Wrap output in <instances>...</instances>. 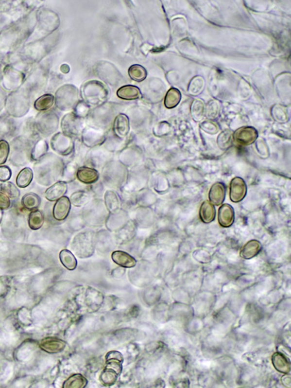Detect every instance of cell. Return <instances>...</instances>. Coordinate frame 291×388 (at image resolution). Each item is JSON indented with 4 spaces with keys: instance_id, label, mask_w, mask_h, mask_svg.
<instances>
[{
    "instance_id": "cell-1",
    "label": "cell",
    "mask_w": 291,
    "mask_h": 388,
    "mask_svg": "<svg viewBox=\"0 0 291 388\" xmlns=\"http://www.w3.org/2000/svg\"><path fill=\"white\" fill-rule=\"evenodd\" d=\"M70 247L79 258H89L96 249V232L90 229L80 232L73 237Z\"/></svg>"
},
{
    "instance_id": "cell-2",
    "label": "cell",
    "mask_w": 291,
    "mask_h": 388,
    "mask_svg": "<svg viewBox=\"0 0 291 388\" xmlns=\"http://www.w3.org/2000/svg\"><path fill=\"white\" fill-rule=\"evenodd\" d=\"M105 204L102 200H93L84 208L82 215L86 226L100 228L105 225L109 215Z\"/></svg>"
},
{
    "instance_id": "cell-3",
    "label": "cell",
    "mask_w": 291,
    "mask_h": 388,
    "mask_svg": "<svg viewBox=\"0 0 291 388\" xmlns=\"http://www.w3.org/2000/svg\"><path fill=\"white\" fill-rule=\"evenodd\" d=\"M32 140L24 136H19L13 140L11 142L10 161L17 166H25L31 161L32 149Z\"/></svg>"
},
{
    "instance_id": "cell-4",
    "label": "cell",
    "mask_w": 291,
    "mask_h": 388,
    "mask_svg": "<svg viewBox=\"0 0 291 388\" xmlns=\"http://www.w3.org/2000/svg\"><path fill=\"white\" fill-rule=\"evenodd\" d=\"M78 90L72 85H65L56 92L55 103L62 110H68L76 106L78 101Z\"/></svg>"
},
{
    "instance_id": "cell-5",
    "label": "cell",
    "mask_w": 291,
    "mask_h": 388,
    "mask_svg": "<svg viewBox=\"0 0 291 388\" xmlns=\"http://www.w3.org/2000/svg\"><path fill=\"white\" fill-rule=\"evenodd\" d=\"M83 91L86 102L92 105L102 104L108 96V91L104 85L98 81L87 82L84 85Z\"/></svg>"
},
{
    "instance_id": "cell-6",
    "label": "cell",
    "mask_w": 291,
    "mask_h": 388,
    "mask_svg": "<svg viewBox=\"0 0 291 388\" xmlns=\"http://www.w3.org/2000/svg\"><path fill=\"white\" fill-rule=\"evenodd\" d=\"M59 118L52 111L39 113L35 119V126L37 131L44 136H49L58 129Z\"/></svg>"
},
{
    "instance_id": "cell-7",
    "label": "cell",
    "mask_w": 291,
    "mask_h": 388,
    "mask_svg": "<svg viewBox=\"0 0 291 388\" xmlns=\"http://www.w3.org/2000/svg\"><path fill=\"white\" fill-rule=\"evenodd\" d=\"M6 106L9 114L19 118L28 111L29 103L25 96L14 93L9 96Z\"/></svg>"
},
{
    "instance_id": "cell-8",
    "label": "cell",
    "mask_w": 291,
    "mask_h": 388,
    "mask_svg": "<svg viewBox=\"0 0 291 388\" xmlns=\"http://www.w3.org/2000/svg\"><path fill=\"white\" fill-rule=\"evenodd\" d=\"M135 221L129 219L121 229L114 232L113 239L116 245L123 246L136 238L138 230Z\"/></svg>"
},
{
    "instance_id": "cell-9",
    "label": "cell",
    "mask_w": 291,
    "mask_h": 388,
    "mask_svg": "<svg viewBox=\"0 0 291 388\" xmlns=\"http://www.w3.org/2000/svg\"><path fill=\"white\" fill-rule=\"evenodd\" d=\"M63 133L69 137L78 136L83 129L81 118L73 113L66 115L61 122Z\"/></svg>"
},
{
    "instance_id": "cell-10",
    "label": "cell",
    "mask_w": 291,
    "mask_h": 388,
    "mask_svg": "<svg viewBox=\"0 0 291 388\" xmlns=\"http://www.w3.org/2000/svg\"><path fill=\"white\" fill-rule=\"evenodd\" d=\"M50 143L53 151L62 156L68 155L73 149L71 137L62 133H58L53 136Z\"/></svg>"
},
{
    "instance_id": "cell-11",
    "label": "cell",
    "mask_w": 291,
    "mask_h": 388,
    "mask_svg": "<svg viewBox=\"0 0 291 388\" xmlns=\"http://www.w3.org/2000/svg\"><path fill=\"white\" fill-rule=\"evenodd\" d=\"M258 137L257 130L251 126H243L233 134L234 141L243 146H248L255 142Z\"/></svg>"
},
{
    "instance_id": "cell-12",
    "label": "cell",
    "mask_w": 291,
    "mask_h": 388,
    "mask_svg": "<svg viewBox=\"0 0 291 388\" xmlns=\"http://www.w3.org/2000/svg\"><path fill=\"white\" fill-rule=\"evenodd\" d=\"M129 220L128 212L121 209L118 212L109 213L105 225L109 232H115L124 226Z\"/></svg>"
},
{
    "instance_id": "cell-13",
    "label": "cell",
    "mask_w": 291,
    "mask_h": 388,
    "mask_svg": "<svg viewBox=\"0 0 291 388\" xmlns=\"http://www.w3.org/2000/svg\"><path fill=\"white\" fill-rule=\"evenodd\" d=\"M247 194L246 184L240 177H235L230 184V199L234 203L241 202Z\"/></svg>"
},
{
    "instance_id": "cell-14",
    "label": "cell",
    "mask_w": 291,
    "mask_h": 388,
    "mask_svg": "<svg viewBox=\"0 0 291 388\" xmlns=\"http://www.w3.org/2000/svg\"><path fill=\"white\" fill-rule=\"evenodd\" d=\"M108 230H100L96 232V249L102 253H108L116 245L113 237Z\"/></svg>"
},
{
    "instance_id": "cell-15",
    "label": "cell",
    "mask_w": 291,
    "mask_h": 388,
    "mask_svg": "<svg viewBox=\"0 0 291 388\" xmlns=\"http://www.w3.org/2000/svg\"><path fill=\"white\" fill-rule=\"evenodd\" d=\"M71 209V203L68 196H63L56 200L53 208V216L56 220L63 221L68 218Z\"/></svg>"
},
{
    "instance_id": "cell-16",
    "label": "cell",
    "mask_w": 291,
    "mask_h": 388,
    "mask_svg": "<svg viewBox=\"0 0 291 388\" xmlns=\"http://www.w3.org/2000/svg\"><path fill=\"white\" fill-rule=\"evenodd\" d=\"M138 228L149 229L154 223V215L150 207H140L134 219Z\"/></svg>"
},
{
    "instance_id": "cell-17",
    "label": "cell",
    "mask_w": 291,
    "mask_h": 388,
    "mask_svg": "<svg viewBox=\"0 0 291 388\" xmlns=\"http://www.w3.org/2000/svg\"><path fill=\"white\" fill-rule=\"evenodd\" d=\"M39 347L49 353H61L65 349L66 343L64 341L54 337H46L40 342Z\"/></svg>"
},
{
    "instance_id": "cell-18",
    "label": "cell",
    "mask_w": 291,
    "mask_h": 388,
    "mask_svg": "<svg viewBox=\"0 0 291 388\" xmlns=\"http://www.w3.org/2000/svg\"><path fill=\"white\" fill-rule=\"evenodd\" d=\"M113 262L124 268H133L137 265V260L130 253L123 250H115L112 253Z\"/></svg>"
},
{
    "instance_id": "cell-19",
    "label": "cell",
    "mask_w": 291,
    "mask_h": 388,
    "mask_svg": "<svg viewBox=\"0 0 291 388\" xmlns=\"http://www.w3.org/2000/svg\"><path fill=\"white\" fill-rule=\"evenodd\" d=\"M76 176L80 182L86 185H92L98 181L100 175L95 169L83 166L78 169Z\"/></svg>"
},
{
    "instance_id": "cell-20",
    "label": "cell",
    "mask_w": 291,
    "mask_h": 388,
    "mask_svg": "<svg viewBox=\"0 0 291 388\" xmlns=\"http://www.w3.org/2000/svg\"><path fill=\"white\" fill-rule=\"evenodd\" d=\"M68 189V184L66 182H57L46 190L45 193V198L50 202L56 201L64 196Z\"/></svg>"
},
{
    "instance_id": "cell-21",
    "label": "cell",
    "mask_w": 291,
    "mask_h": 388,
    "mask_svg": "<svg viewBox=\"0 0 291 388\" xmlns=\"http://www.w3.org/2000/svg\"><path fill=\"white\" fill-rule=\"evenodd\" d=\"M218 221L220 225L224 228L232 226L235 221V211L229 204H224L219 210Z\"/></svg>"
},
{
    "instance_id": "cell-22",
    "label": "cell",
    "mask_w": 291,
    "mask_h": 388,
    "mask_svg": "<svg viewBox=\"0 0 291 388\" xmlns=\"http://www.w3.org/2000/svg\"><path fill=\"white\" fill-rule=\"evenodd\" d=\"M226 187L222 182L214 183L209 193V199L213 205L220 206L225 198Z\"/></svg>"
},
{
    "instance_id": "cell-23",
    "label": "cell",
    "mask_w": 291,
    "mask_h": 388,
    "mask_svg": "<svg viewBox=\"0 0 291 388\" xmlns=\"http://www.w3.org/2000/svg\"><path fill=\"white\" fill-rule=\"evenodd\" d=\"M113 130L119 138H125L128 135L130 130V123L128 116L123 114L117 116L114 122Z\"/></svg>"
},
{
    "instance_id": "cell-24",
    "label": "cell",
    "mask_w": 291,
    "mask_h": 388,
    "mask_svg": "<svg viewBox=\"0 0 291 388\" xmlns=\"http://www.w3.org/2000/svg\"><path fill=\"white\" fill-rule=\"evenodd\" d=\"M104 204L109 213H115L121 209V198L118 193L112 190L106 191Z\"/></svg>"
},
{
    "instance_id": "cell-25",
    "label": "cell",
    "mask_w": 291,
    "mask_h": 388,
    "mask_svg": "<svg viewBox=\"0 0 291 388\" xmlns=\"http://www.w3.org/2000/svg\"><path fill=\"white\" fill-rule=\"evenodd\" d=\"M261 249H262V245L259 241L250 240L242 247L240 252V256L244 259L249 260L258 255Z\"/></svg>"
},
{
    "instance_id": "cell-26",
    "label": "cell",
    "mask_w": 291,
    "mask_h": 388,
    "mask_svg": "<svg viewBox=\"0 0 291 388\" xmlns=\"http://www.w3.org/2000/svg\"><path fill=\"white\" fill-rule=\"evenodd\" d=\"M200 218L204 223H210L215 219L216 210L215 206L209 201L204 202L200 207Z\"/></svg>"
},
{
    "instance_id": "cell-27",
    "label": "cell",
    "mask_w": 291,
    "mask_h": 388,
    "mask_svg": "<svg viewBox=\"0 0 291 388\" xmlns=\"http://www.w3.org/2000/svg\"><path fill=\"white\" fill-rule=\"evenodd\" d=\"M49 149L48 142L43 139L36 140L35 142L32 146L31 152V159L33 161L37 162L44 157Z\"/></svg>"
},
{
    "instance_id": "cell-28",
    "label": "cell",
    "mask_w": 291,
    "mask_h": 388,
    "mask_svg": "<svg viewBox=\"0 0 291 388\" xmlns=\"http://www.w3.org/2000/svg\"><path fill=\"white\" fill-rule=\"evenodd\" d=\"M137 203L140 207H150L155 202V196L151 190L144 188L136 194Z\"/></svg>"
},
{
    "instance_id": "cell-29",
    "label": "cell",
    "mask_w": 291,
    "mask_h": 388,
    "mask_svg": "<svg viewBox=\"0 0 291 388\" xmlns=\"http://www.w3.org/2000/svg\"><path fill=\"white\" fill-rule=\"evenodd\" d=\"M119 98L126 100L138 99L140 96V90L136 86L127 85L122 87L117 92Z\"/></svg>"
},
{
    "instance_id": "cell-30",
    "label": "cell",
    "mask_w": 291,
    "mask_h": 388,
    "mask_svg": "<svg viewBox=\"0 0 291 388\" xmlns=\"http://www.w3.org/2000/svg\"><path fill=\"white\" fill-rule=\"evenodd\" d=\"M59 259L62 265L69 270H73L76 268L78 262L76 257L71 251L68 249H63L59 253Z\"/></svg>"
},
{
    "instance_id": "cell-31",
    "label": "cell",
    "mask_w": 291,
    "mask_h": 388,
    "mask_svg": "<svg viewBox=\"0 0 291 388\" xmlns=\"http://www.w3.org/2000/svg\"><path fill=\"white\" fill-rule=\"evenodd\" d=\"M41 203L40 197L34 193H28L22 197L21 204L26 210L33 211L38 209Z\"/></svg>"
},
{
    "instance_id": "cell-32",
    "label": "cell",
    "mask_w": 291,
    "mask_h": 388,
    "mask_svg": "<svg viewBox=\"0 0 291 388\" xmlns=\"http://www.w3.org/2000/svg\"><path fill=\"white\" fill-rule=\"evenodd\" d=\"M54 102V97L52 95L48 93V94L43 95L39 97L38 99L35 100L34 105V108L38 111H46V110L51 108Z\"/></svg>"
},
{
    "instance_id": "cell-33",
    "label": "cell",
    "mask_w": 291,
    "mask_h": 388,
    "mask_svg": "<svg viewBox=\"0 0 291 388\" xmlns=\"http://www.w3.org/2000/svg\"><path fill=\"white\" fill-rule=\"evenodd\" d=\"M33 179V172L30 168L23 169L17 176L16 183L19 188H26L29 186Z\"/></svg>"
},
{
    "instance_id": "cell-34",
    "label": "cell",
    "mask_w": 291,
    "mask_h": 388,
    "mask_svg": "<svg viewBox=\"0 0 291 388\" xmlns=\"http://www.w3.org/2000/svg\"><path fill=\"white\" fill-rule=\"evenodd\" d=\"M91 197L88 193L85 191H78L73 193L70 197V202L73 206L76 207L86 206L90 202Z\"/></svg>"
},
{
    "instance_id": "cell-35",
    "label": "cell",
    "mask_w": 291,
    "mask_h": 388,
    "mask_svg": "<svg viewBox=\"0 0 291 388\" xmlns=\"http://www.w3.org/2000/svg\"><path fill=\"white\" fill-rule=\"evenodd\" d=\"M45 217L41 211H33L29 214L28 219L29 226L33 230H38L41 228L44 223Z\"/></svg>"
},
{
    "instance_id": "cell-36",
    "label": "cell",
    "mask_w": 291,
    "mask_h": 388,
    "mask_svg": "<svg viewBox=\"0 0 291 388\" xmlns=\"http://www.w3.org/2000/svg\"><path fill=\"white\" fill-rule=\"evenodd\" d=\"M180 100H181V93L179 90L171 88L166 95L165 105L167 108H175L179 105Z\"/></svg>"
},
{
    "instance_id": "cell-37",
    "label": "cell",
    "mask_w": 291,
    "mask_h": 388,
    "mask_svg": "<svg viewBox=\"0 0 291 388\" xmlns=\"http://www.w3.org/2000/svg\"><path fill=\"white\" fill-rule=\"evenodd\" d=\"M129 75L130 78L135 81L140 82L146 78L148 72L143 66L135 65L132 66L129 68Z\"/></svg>"
},
{
    "instance_id": "cell-38",
    "label": "cell",
    "mask_w": 291,
    "mask_h": 388,
    "mask_svg": "<svg viewBox=\"0 0 291 388\" xmlns=\"http://www.w3.org/2000/svg\"><path fill=\"white\" fill-rule=\"evenodd\" d=\"M87 383H88V381L85 377H83L82 374H76L70 377L65 381L63 384V388H83L86 386Z\"/></svg>"
},
{
    "instance_id": "cell-39",
    "label": "cell",
    "mask_w": 291,
    "mask_h": 388,
    "mask_svg": "<svg viewBox=\"0 0 291 388\" xmlns=\"http://www.w3.org/2000/svg\"><path fill=\"white\" fill-rule=\"evenodd\" d=\"M118 374L119 373L116 370H113L112 368L107 367L100 376V379H101L102 383L105 386H111L115 383L118 379Z\"/></svg>"
},
{
    "instance_id": "cell-40",
    "label": "cell",
    "mask_w": 291,
    "mask_h": 388,
    "mask_svg": "<svg viewBox=\"0 0 291 388\" xmlns=\"http://www.w3.org/2000/svg\"><path fill=\"white\" fill-rule=\"evenodd\" d=\"M0 192L4 193L9 198L16 199L20 196V192L17 187L11 182H4L0 185Z\"/></svg>"
},
{
    "instance_id": "cell-41",
    "label": "cell",
    "mask_w": 291,
    "mask_h": 388,
    "mask_svg": "<svg viewBox=\"0 0 291 388\" xmlns=\"http://www.w3.org/2000/svg\"><path fill=\"white\" fill-rule=\"evenodd\" d=\"M233 140V133L229 130H225L218 136L217 144L221 149L226 150L232 145Z\"/></svg>"
},
{
    "instance_id": "cell-42",
    "label": "cell",
    "mask_w": 291,
    "mask_h": 388,
    "mask_svg": "<svg viewBox=\"0 0 291 388\" xmlns=\"http://www.w3.org/2000/svg\"><path fill=\"white\" fill-rule=\"evenodd\" d=\"M256 149L258 155L262 159H267L269 157V149L265 140L259 139L256 141Z\"/></svg>"
},
{
    "instance_id": "cell-43",
    "label": "cell",
    "mask_w": 291,
    "mask_h": 388,
    "mask_svg": "<svg viewBox=\"0 0 291 388\" xmlns=\"http://www.w3.org/2000/svg\"><path fill=\"white\" fill-rule=\"evenodd\" d=\"M191 112L193 118L196 121L202 120L204 114V105L200 100H196L192 106Z\"/></svg>"
},
{
    "instance_id": "cell-44",
    "label": "cell",
    "mask_w": 291,
    "mask_h": 388,
    "mask_svg": "<svg viewBox=\"0 0 291 388\" xmlns=\"http://www.w3.org/2000/svg\"><path fill=\"white\" fill-rule=\"evenodd\" d=\"M9 154V143L5 140H0V165L6 163Z\"/></svg>"
},
{
    "instance_id": "cell-45",
    "label": "cell",
    "mask_w": 291,
    "mask_h": 388,
    "mask_svg": "<svg viewBox=\"0 0 291 388\" xmlns=\"http://www.w3.org/2000/svg\"><path fill=\"white\" fill-rule=\"evenodd\" d=\"M85 223L84 222L82 214L80 215L73 217L71 222H70V227H71L73 231L74 232L79 231L85 228Z\"/></svg>"
},
{
    "instance_id": "cell-46",
    "label": "cell",
    "mask_w": 291,
    "mask_h": 388,
    "mask_svg": "<svg viewBox=\"0 0 291 388\" xmlns=\"http://www.w3.org/2000/svg\"><path fill=\"white\" fill-rule=\"evenodd\" d=\"M219 106L218 103L213 101L208 104L206 109V116L208 118L215 119L219 114Z\"/></svg>"
},
{
    "instance_id": "cell-47",
    "label": "cell",
    "mask_w": 291,
    "mask_h": 388,
    "mask_svg": "<svg viewBox=\"0 0 291 388\" xmlns=\"http://www.w3.org/2000/svg\"><path fill=\"white\" fill-rule=\"evenodd\" d=\"M201 128L204 131L210 135H215L219 130V126L216 123L208 121L203 122L201 124Z\"/></svg>"
},
{
    "instance_id": "cell-48",
    "label": "cell",
    "mask_w": 291,
    "mask_h": 388,
    "mask_svg": "<svg viewBox=\"0 0 291 388\" xmlns=\"http://www.w3.org/2000/svg\"><path fill=\"white\" fill-rule=\"evenodd\" d=\"M11 176L12 171L8 166H0V182H7Z\"/></svg>"
},
{
    "instance_id": "cell-49",
    "label": "cell",
    "mask_w": 291,
    "mask_h": 388,
    "mask_svg": "<svg viewBox=\"0 0 291 388\" xmlns=\"http://www.w3.org/2000/svg\"><path fill=\"white\" fill-rule=\"evenodd\" d=\"M274 116L275 117L277 121L279 122H286L287 119V115L285 110L281 107H277V108L274 109L273 111Z\"/></svg>"
},
{
    "instance_id": "cell-50",
    "label": "cell",
    "mask_w": 291,
    "mask_h": 388,
    "mask_svg": "<svg viewBox=\"0 0 291 388\" xmlns=\"http://www.w3.org/2000/svg\"><path fill=\"white\" fill-rule=\"evenodd\" d=\"M11 200L5 194L0 192V210H8L11 207Z\"/></svg>"
},
{
    "instance_id": "cell-51",
    "label": "cell",
    "mask_w": 291,
    "mask_h": 388,
    "mask_svg": "<svg viewBox=\"0 0 291 388\" xmlns=\"http://www.w3.org/2000/svg\"><path fill=\"white\" fill-rule=\"evenodd\" d=\"M2 210H0V222H1V219H2Z\"/></svg>"
}]
</instances>
